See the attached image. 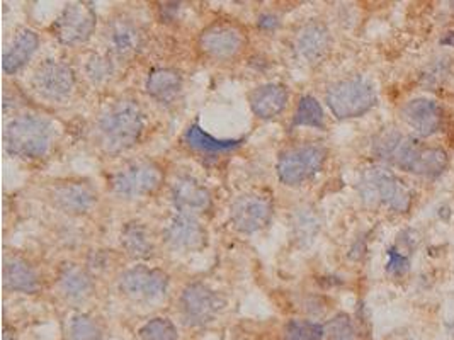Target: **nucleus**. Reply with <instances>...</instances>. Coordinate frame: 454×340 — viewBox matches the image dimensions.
<instances>
[{"label":"nucleus","instance_id":"nucleus-35","mask_svg":"<svg viewBox=\"0 0 454 340\" xmlns=\"http://www.w3.org/2000/svg\"><path fill=\"white\" fill-rule=\"evenodd\" d=\"M388 255H390V260H388V265H386V269H388L390 274H393V276L407 274V271L410 269L409 258L403 257L402 254H398L396 250H393V249L388 250Z\"/></svg>","mask_w":454,"mask_h":340},{"label":"nucleus","instance_id":"nucleus-8","mask_svg":"<svg viewBox=\"0 0 454 340\" xmlns=\"http://www.w3.org/2000/svg\"><path fill=\"white\" fill-rule=\"evenodd\" d=\"M180 315L186 325L201 327L215 320L225 308V300L218 291L203 282L186 286L179 300Z\"/></svg>","mask_w":454,"mask_h":340},{"label":"nucleus","instance_id":"nucleus-23","mask_svg":"<svg viewBox=\"0 0 454 340\" xmlns=\"http://www.w3.org/2000/svg\"><path fill=\"white\" fill-rule=\"evenodd\" d=\"M60 295L70 301H84L94 293L92 276L77 264H65L56 278Z\"/></svg>","mask_w":454,"mask_h":340},{"label":"nucleus","instance_id":"nucleus-3","mask_svg":"<svg viewBox=\"0 0 454 340\" xmlns=\"http://www.w3.org/2000/svg\"><path fill=\"white\" fill-rule=\"evenodd\" d=\"M359 191L366 203L383 204L393 211H407L412 203V193L396 179L395 173L383 167L364 170Z\"/></svg>","mask_w":454,"mask_h":340},{"label":"nucleus","instance_id":"nucleus-20","mask_svg":"<svg viewBox=\"0 0 454 340\" xmlns=\"http://www.w3.org/2000/svg\"><path fill=\"white\" fill-rule=\"evenodd\" d=\"M248 102L257 118L272 119L285 111L288 104V90L279 84H264L250 92Z\"/></svg>","mask_w":454,"mask_h":340},{"label":"nucleus","instance_id":"nucleus-21","mask_svg":"<svg viewBox=\"0 0 454 340\" xmlns=\"http://www.w3.org/2000/svg\"><path fill=\"white\" fill-rule=\"evenodd\" d=\"M3 286L9 291L33 295L40 289V276L29 262L12 255L3 260Z\"/></svg>","mask_w":454,"mask_h":340},{"label":"nucleus","instance_id":"nucleus-11","mask_svg":"<svg viewBox=\"0 0 454 340\" xmlns=\"http://www.w3.org/2000/svg\"><path fill=\"white\" fill-rule=\"evenodd\" d=\"M272 218V201L257 193L242 194L230 206V221L237 232L252 235L269 225Z\"/></svg>","mask_w":454,"mask_h":340},{"label":"nucleus","instance_id":"nucleus-13","mask_svg":"<svg viewBox=\"0 0 454 340\" xmlns=\"http://www.w3.org/2000/svg\"><path fill=\"white\" fill-rule=\"evenodd\" d=\"M164 239L170 249L194 252L206 245V230L194 215L177 211V215H174L167 223Z\"/></svg>","mask_w":454,"mask_h":340},{"label":"nucleus","instance_id":"nucleus-17","mask_svg":"<svg viewBox=\"0 0 454 340\" xmlns=\"http://www.w3.org/2000/svg\"><path fill=\"white\" fill-rule=\"evenodd\" d=\"M49 197L55 208L67 215H85L97 203V193L85 182L58 184L51 189Z\"/></svg>","mask_w":454,"mask_h":340},{"label":"nucleus","instance_id":"nucleus-30","mask_svg":"<svg viewBox=\"0 0 454 340\" xmlns=\"http://www.w3.org/2000/svg\"><path fill=\"white\" fill-rule=\"evenodd\" d=\"M293 126H310L317 130L325 127V114L320 102L311 95H303L296 106L293 118Z\"/></svg>","mask_w":454,"mask_h":340},{"label":"nucleus","instance_id":"nucleus-7","mask_svg":"<svg viewBox=\"0 0 454 340\" xmlns=\"http://www.w3.org/2000/svg\"><path fill=\"white\" fill-rule=\"evenodd\" d=\"M162 170L157 164L148 160H138L112 175L111 187L116 196L124 199H140L150 196L160 187Z\"/></svg>","mask_w":454,"mask_h":340},{"label":"nucleus","instance_id":"nucleus-26","mask_svg":"<svg viewBox=\"0 0 454 340\" xmlns=\"http://www.w3.org/2000/svg\"><path fill=\"white\" fill-rule=\"evenodd\" d=\"M121 247L130 257L148 258L154 255V240L141 223H128L121 232Z\"/></svg>","mask_w":454,"mask_h":340},{"label":"nucleus","instance_id":"nucleus-6","mask_svg":"<svg viewBox=\"0 0 454 340\" xmlns=\"http://www.w3.org/2000/svg\"><path fill=\"white\" fill-rule=\"evenodd\" d=\"M118 288L124 296L136 303H158L169 291V276L158 269L134 265L119 276Z\"/></svg>","mask_w":454,"mask_h":340},{"label":"nucleus","instance_id":"nucleus-32","mask_svg":"<svg viewBox=\"0 0 454 340\" xmlns=\"http://www.w3.org/2000/svg\"><path fill=\"white\" fill-rule=\"evenodd\" d=\"M324 335V327L310 320H291L285 328V340H322Z\"/></svg>","mask_w":454,"mask_h":340},{"label":"nucleus","instance_id":"nucleus-38","mask_svg":"<svg viewBox=\"0 0 454 340\" xmlns=\"http://www.w3.org/2000/svg\"><path fill=\"white\" fill-rule=\"evenodd\" d=\"M453 9H454V2H453Z\"/></svg>","mask_w":454,"mask_h":340},{"label":"nucleus","instance_id":"nucleus-28","mask_svg":"<svg viewBox=\"0 0 454 340\" xmlns=\"http://www.w3.org/2000/svg\"><path fill=\"white\" fill-rule=\"evenodd\" d=\"M448 167V155L441 148H422L415 157L410 172L424 177H438Z\"/></svg>","mask_w":454,"mask_h":340},{"label":"nucleus","instance_id":"nucleus-33","mask_svg":"<svg viewBox=\"0 0 454 340\" xmlns=\"http://www.w3.org/2000/svg\"><path fill=\"white\" fill-rule=\"evenodd\" d=\"M141 340H179L177 328L169 318H154L140 328Z\"/></svg>","mask_w":454,"mask_h":340},{"label":"nucleus","instance_id":"nucleus-34","mask_svg":"<svg viewBox=\"0 0 454 340\" xmlns=\"http://www.w3.org/2000/svg\"><path fill=\"white\" fill-rule=\"evenodd\" d=\"M327 340H356L353 321L347 315L340 313L327 325Z\"/></svg>","mask_w":454,"mask_h":340},{"label":"nucleus","instance_id":"nucleus-14","mask_svg":"<svg viewBox=\"0 0 454 340\" xmlns=\"http://www.w3.org/2000/svg\"><path fill=\"white\" fill-rule=\"evenodd\" d=\"M418 150H420V147L414 138L405 136V134L395 130H386L379 133L374 143H372V151H374L376 157L405 170V172H410V169H412Z\"/></svg>","mask_w":454,"mask_h":340},{"label":"nucleus","instance_id":"nucleus-19","mask_svg":"<svg viewBox=\"0 0 454 340\" xmlns=\"http://www.w3.org/2000/svg\"><path fill=\"white\" fill-rule=\"evenodd\" d=\"M403 119L415 133L422 138L434 134L441 127L442 112L434 101L429 99H415L403 108Z\"/></svg>","mask_w":454,"mask_h":340},{"label":"nucleus","instance_id":"nucleus-9","mask_svg":"<svg viewBox=\"0 0 454 340\" xmlns=\"http://www.w3.org/2000/svg\"><path fill=\"white\" fill-rule=\"evenodd\" d=\"M95 24L97 17L92 7L82 2H72L56 17L51 31L62 45L77 46L91 40L95 31Z\"/></svg>","mask_w":454,"mask_h":340},{"label":"nucleus","instance_id":"nucleus-22","mask_svg":"<svg viewBox=\"0 0 454 340\" xmlns=\"http://www.w3.org/2000/svg\"><path fill=\"white\" fill-rule=\"evenodd\" d=\"M38 46H40V38L29 27H23L16 33L12 42H10L9 48L3 53L2 66L5 73H17L27 62L31 60V56L36 53Z\"/></svg>","mask_w":454,"mask_h":340},{"label":"nucleus","instance_id":"nucleus-24","mask_svg":"<svg viewBox=\"0 0 454 340\" xmlns=\"http://www.w3.org/2000/svg\"><path fill=\"white\" fill-rule=\"evenodd\" d=\"M182 90V75L174 69H157L148 75L147 92L160 102H170Z\"/></svg>","mask_w":454,"mask_h":340},{"label":"nucleus","instance_id":"nucleus-4","mask_svg":"<svg viewBox=\"0 0 454 340\" xmlns=\"http://www.w3.org/2000/svg\"><path fill=\"white\" fill-rule=\"evenodd\" d=\"M376 94L372 85L361 77L340 80L327 92V104L339 119L359 118L374 106Z\"/></svg>","mask_w":454,"mask_h":340},{"label":"nucleus","instance_id":"nucleus-12","mask_svg":"<svg viewBox=\"0 0 454 340\" xmlns=\"http://www.w3.org/2000/svg\"><path fill=\"white\" fill-rule=\"evenodd\" d=\"M247 45L243 29L237 24L213 23L200 34V48L215 60H230L239 56Z\"/></svg>","mask_w":454,"mask_h":340},{"label":"nucleus","instance_id":"nucleus-10","mask_svg":"<svg viewBox=\"0 0 454 340\" xmlns=\"http://www.w3.org/2000/svg\"><path fill=\"white\" fill-rule=\"evenodd\" d=\"M34 92L49 102H62L72 95L75 88V75L67 63L58 60H45L33 73Z\"/></svg>","mask_w":454,"mask_h":340},{"label":"nucleus","instance_id":"nucleus-31","mask_svg":"<svg viewBox=\"0 0 454 340\" xmlns=\"http://www.w3.org/2000/svg\"><path fill=\"white\" fill-rule=\"evenodd\" d=\"M69 340H102V330L94 318L77 313L69 321Z\"/></svg>","mask_w":454,"mask_h":340},{"label":"nucleus","instance_id":"nucleus-16","mask_svg":"<svg viewBox=\"0 0 454 340\" xmlns=\"http://www.w3.org/2000/svg\"><path fill=\"white\" fill-rule=\"evenodd\" d=\"M106 41L109 53L115 58L128 60L136 55L143 46V34L140 27L126 17H116L106 27Z\"/></svg>","mask_w":454,"mask_h":340},{"label":"nucleus","instance_id":"nucleus-18","mask_svg":"<svg viewBox=\"0 0 454 340\" xmlns=\"http://www.w3.org/2000/svg\"><path fill=\"white\" fill-rule=\"evenodd\" d=\"M170 197L179 212L194 215L206 211L211 204V194L200 180L191 175H179L170 186Z\"/></svg>","mask_w":454,"mask_h":340},{"label":"nucleus","instance_id":"nucleus-5","mask_svg":"<svg viewBox=\"0 0 454 340\" xmlns=\"http://www.w3.org/2000/svg\"><path fill=\"white\" fill-rule=\"evenodd\" d=\"M327 160V150L320 145L307 143L283 151L278 160V175L283 184L298 187L317 175Z\"/></svg>","mask_w":454,"mask_h":340},{"label":"nucleus","instance_id":"nucleus-36","mask_svg":"<svg viewBox=\"0 0 454 340\" xmlns=\"http://www.w3.org/2000/svg\"><path fill=\"white\" fill-rule=\"evenodd\" d=\"M278 24V17L272 16V14H264V16H261V19H259V26L264 27V29H274Z\"/></svg>","mask_w":454,"mask_h":340},{"label":"nucleus","instance_id":"nucleus-27","mask_svg":"<svg viewBox=\"0 0 454 340\" xmlns=\"http://www.w3.org/2000/svg\"><path fill=\"white\" fill-rule=\"evenodd\" d=\"M291 230L293 236L300 243H310L317 236L320 230V218L318 212L310 206H300L293 211L291 216Z\"/></svg>","mask_w":454,"mask_h":340},{"label":"nucleus","instance_id":"nucleus-37","mask_svg":"<svg viewBox=\"0 0 454 340\" xmlns=\"http://www.w3.org/2000/svg\"><path fill=\"white\" fill-rule=\"evenodd\" d=\"M442 45H449V46H454V33H448L444 38L441 40Z\"/></svg>","mask_w":454,"mask_h":340},{"label":"nucleus","instance_id":"nucleus-15","mask_svg":"<svg viewBox=\"0 0 454 340\" xmlns=\"http://www.w3.org/2000/svg\"><path fill=\"white\" fill-rule=\"evenodd\" d=\"M294 51L298 58L303 60L304 63L322 62L328 55L332 46V36L327 26L322 23H308L300 27V31L294 36Z\"/></svg>","mask_w":454,"mask_h":340},{"label":"nucleus","instance_id":"nucleus-2","mask_svg":"<svg viewBox=\"0 0 454 340\" xmlns=\"http://www.w3.org/2000/svg\"><path fill=\"white\" fill-rule=\"evenodd\" d=\"M55 125L40 114L14 118L3 131V147L14 157L36 160L45 157L55 141Z\"/></svg>","mask_w":454,"mask_h":340},{"label":"nucleus","instance_id":"nucleus-1","mask_svg":"<svg viewBox=\"0 0 454 340\" xmlns=\"http://www.w3.org/2000/svg\"><path fill=\"white\" fill-rule=\"evenodd\" d=\"M145 130V114L138 102L131 99L116 101L97 121L101 145L108 154H123L140 140Z\"/></svg>","mask_w":454,"mask_h":340},{"label":"nucleus","instance_id":"nucleus-29","mask_svg":"<svg viewBox=\"0 0 454 340\" xmlns=\"http://www.w3.org/2000/svg\"><path fill=\"white\" fill-rule=\"evenodd\" d=\"M85 79L92 85H104L115 75V56L111 53H92L84 63Z\"/></svg>","mask_w":454,"mask_h":340},{"label":"nucleus","instance_id":"nucleus-25","mask_svg":"<svg viewBox=\"0 0 454 340\" xmlns=\"http://www.w3.org/2000/svg\"><path fill=\"white\" fill-rule=\"evenodd\" d=\"M184 143L193 150L201 151V154L219 155L235 150L237 147H240L242 140H218V138H213L211 134H208L201 126L191 125L184 133Z\"/></svg>","mask_w":454,"mask_h":340}]
</instances>
